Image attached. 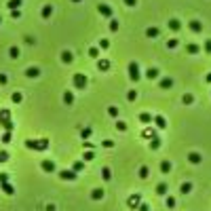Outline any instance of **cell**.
Returning a JSON list of instances; mask_svg holds the SVG:
<instances>
[{"label":"cell","mask_w":211,"mask_h":211,"mask_svg":"<svg viewBox=\"0 0 211 211\" xmlns=\"http://www.w3.org/2000/svg\"><path fill=\"white\" fill-rule=\"evenodd\" d=\"M140 120L144 123V125H150V123H152V114H148V112H141V114H140Z\"/></svg>","instance_id":"cell-16"},{"label":"cell","mask_w":211,"mask_h":211,"mask_svg":"<svg viewBox=\"0 0 211 211\" xmlns=\"http://www.w3.org/2000/svg\"><path fill=\"white\" fill-rule=\"evenodd\" d=\"M190 30H192L194 34H199V32H203V24H200L199 19H192V21H190Z\"/></svg>","instance_id":"cell-9"},{"label":"cell","mask_w":211,"mask_h":211,"mask_svg":"<svg viewBox=\"0 0 211 211\" xmlns=\"http://www.w3.org/2000/svg\"><path fill=\"white\" fill-rule=\"evenodd\" d=\"M25 74H28L30 78H36V76L40 74V70H38V68H28V70H25Z\"/></svg>","instance_id":"cell-26"},{"label":"cell","mask_w":211,"mask_h":211,"mask_svg":"<svg viewBox=\"0 0 211 211\" xmlns=\"http://www.w3.org/2000/svg\"><path fill=\"white\" fill-rule=\"evenodd\" d=\"M0 190H2L4 194H13V192H15V188H13L9 182H0Z\"/></svg>","instance_id":"cell-12"},{"label":"cell","mask_w":211,"mask_h":211,"mask_svg":"<svg viewBox=\"0 0 211 211\" xmlns=\"http://www.w3.org/2000/svg\"><path fill=\"white\" fill-rule=\"evenodd\" d=\"M190 190H192V184H190V182H186V184H182V194H188Z\"/></svg>","instance_id":"cell-34"},{"label":"cell","mask_w":211,"mask_h":211,"mask_svg":"<svg viewBox=\"0 0 211 211\" xmlns=\"http://www.w3.org/2000/svg\"><path fill=\"white\" fill-rule=\"evenodd\" d=\"M11 99H13V104H19L24 97H21V93H13V95H11Z\"/></svg>","instance_id":"cell-37"},{"label":"cell","mask_w":211,"mask_h":211,"mask_svg":"<svg viewBox=\"0 0 211 211\" xmlns=\"http://www.w3.org/2000/svg\"><path fill=\"white\" fill-rule=\"evenodd\" d=\"M6 80H9V78H6V74H0V84H4Z\"/></svg>","instance_id":"cell-54"},{"label":"cell","mask_w":211,"mask_h":211,"mask_svg":"<svg viewBox=\"0 0 211 211\" xmlns=\"http://www.w3.org/2000/svg\"><path fill=\"white\" fill-rule=\"evenodd\" d=\"M177 45H179V40H177V38H171V40L167 42V47H169V49H175Z\"/></svg>","instance_id":"cell-38"},{"label":"cell","mask_w":211,"mask_h":211,"mask_svg":"<svg viewBox=\"0 0 211 211\" xmlns=\"http://www.w3.org/2000/svg\"><path fill=\"white\" fill-rule=\"evenodd\" d=\"M91 199H93V200H99V199H104V190H101V188H95L93 192H91Z\"/></svg>","instance_id":"cell-15"},{"label":"cell","mask_w":211,"mask_h":211,"mask_svg":"<svg viewBox=\"0 0 211 211\" xmlns=\"http://www.w3.org/2000/svg\"><path fill=\"white\" fill-rule=\"evenodd\" d=\"M158 34H161L158 28H148V30H146V36H148V38H156Z\"/></svg>","instance_id":"cell-22"},{"label":"cell","mask_w":211,"mask_h":211,"mask_svg":"<svg viewBox=\"0 0 211 211\" xmlns=\"http://www.w3.org/2000/svg\"><path fill=\"white\" fill-rule=\"evenodd\" d=\"M116 129H118V131H127V123L118 120V123H116Z\"/></svg>","instance_id":"cell-44"},{"label":"cell","mask_w":211,"mask_h":211,"mask_svg":"<svg viewBox=\"0 0 211 211\" xmlns=\"http://www.w3.org/2000/svg\"><path fill=\"white\" fill-rule=\"evenodd\" d=\"M110 47V40H108V38H101V40H99V49H108Z\"/></svg>","instance_id":"cell-41"},{"label":"cell","mask_w":211,"mask_h":211,"mask_svg":"<svg viewBox=\"0 0 211 211\" xmlns=\"http://www.w3.org/2000/svg\"><path fill=\"white\" fill-rule=\"evenodd\" d=\"M59 177H61V179H70V182H74V179H76V171H68V169H63V171H59Z\"/></svg>","instance_id":"cell-7"},{"label":"cell","mask_w":211,"mask_h":211,"mask_svg":"<svg viewBox=\"0 0 211 211\" xmlns=\"http://www.w3.org/2000/svg\"><path fill=\"white\" fill-rule=\"evenodd\" d=\"M158 84H161V89H171V87H173V80H171V78H161Z\"/></svg>","instance_id":"cell-17"},{"label":"cell","mask_w":211,"mask_h":211,"mask_svg":"<svg viewBox=\"0 0 211 211\" xmlns=\"http://www.w3.org/2000/svg\"><path fill=\"white\" fill-rule=\"evenodd\" d=\"M165 205H167L169 209H173V207H175V199H173V196H167V200H165Z\"/></svg>","instance_id":"cell-35"},{"label":"cell","mask_w":211,"mask_h":211,"mask_svg":"<svg viewBox=\"0 0 211 211\" xmlns=\"http://www.w3.org/2000/svg\"><path fill=\"white\" fill-rule=\"evenodd\" d=\"M80 137H82V140H89V137H91V129H82L80 131Z\"/></svg>","instance_id":"cell-39"},{"label":"cell","mask_w":211,"mask_h":211,"mask_svg":"<svg viewBox=\"0 0 211 211\" xmlns=\"http://www.w3.org/2000/svg\"><path fill=\"white\" fill-rule=\"evenodd\" d=\"M188 161H190L192 165H199L200 161H203V156H200L199 152H190V154H188Z\"/></svg>","instance_id":"cell-13"},{"label":"cell","mask_w":211,"mask_h":211,"mask_svg":"<svg viewBox=\"0 0 211 211\" xmlns=\"http://www.w3.org/2000/svg\"><path fill=\"white\" fill-rule=\"evenodd\" d=\"M108 114H110L112 118H116L118 116V108L116 106H110V108H108Z\"/></svg>","instance_id":"cell-32"},{"label":"cell","mask_w":211,"mask_h":211,"mask_svg":"<svg viewBox=\"0 0 211 211\" xmlns=\"http://www.w3.org/2000/svg\"><path fill=\"white\" fill-rule=\"evenodd\" d=\"M2 141H4V144H9V141H11V131H4V135H2Z\"/></svg>","instance_id":"cell-45"},{"label":"cell","mask_w":211,"mask_h":211,"mask_svg":"<svg viewBox=\"0 0 211 211\" xmlns=\"http://www.w3.org/2000/svg\"><path fill=\"white\" fill-rule=\"evenodd\" d=\"M140 203H141V196L140 194H131L129 199H127V205H129V209H137V207H140Z\"/></svg>","instance_id":"cell-5"},{"label":"cell","mask_w":211,"mask_h":211,"mask_svg":"<svg viewBox=\"0 0 211 211\" xmlns=\"http://www.w3.org/2000/svg\"><path fill=\"white\" fill-rule=\"evenodd\" d=\"M72 53L70 51H63V53H61V61H63V63H72Z\"/></svg>","instance_id":"cell-23"},{"label":"cell","mask_w":211,"mask_h":211,"mask_svg":"<svg viewBox=\"0 0 211 211\" xmlns=\"http://www.w3.org/2000/svg\"><path fill=\"white\" fill-rule=\"evenodd\" d=\"M148 173H150V169H148L146 165H141V167H140V177H141V179H146V177H148Z\"/></svg>","instance_id":"cell-27"},{"label":"cell","mask_w":211,"mask_h":211,"mask_svg":"<svg viewBox=\"0 0 211 211\" xmlns=\"http://www.w3.org/2000/svg\"><path fill=\"white\" fill-rule=\"evenodd\" d=\"M40 167H42V171H47V173H55V163L49 161V158H45V161L40 163Z\"/></svg>","instance_id":"cell-6"},{"label":"cell","mask_w":211,"mask_h":211,"mask_svg":"<svg viewBox=\"0 0 211 211\" xmlns=\"http://www.w3.org/2000/svg\"><path fill=\"white\" fill-rule=\"evenodd\" d=\"M0 127H2L4 131H13V127H15L13 120H11V112H9L6 108L0 110Z\"/></svg>","instance_id":"cell-1"},{"label":"cell","mask_w":211,"mask_h":211,"mask_svg":"<svg viewBox=\"0 0 211 211\" xmlns=\"http://www.w3.org/2000/svg\"><path fill=\"white\" fill-rule=\"evenodd\" d=\"M0 182H9V173H0Z\"/></svg>","instance_id":"cell-52"},{"label":"cell","mask_w":211,"mask_h":211,"mask_svg":"<svg viewBox=\"0 0 211 211\" xmlns=\"http://www.w3.org/2000/svg\"><path fill=\"white\" fill-rule=\"evenodd\" d=\"M152 123L156 125V127H158V129H165V127H167V120H165V118L161 116V114H156V116L152 118Z\"/></svg>","instance_id":"cell-10"},{"label":"cell","mask_w":211,"mask_h":211,"mask_svg":"<svg viewBox=\"0 0 211 211\" xmlns=\"http://www.w3.org/2000/svg\"><path fill=\"white\" fill-rule=\"evenodd\" d=\"M6 6H9L11 11H17V9L21 6V0H9V2H6Z\"/></svg>","instance_id":"cell-20"},{"label":"cell","mask_w":211,"mask_h":211,"mask_svg":"<svg viewBox=\"0 0 211 211\" xmlns=\"http://www.w3.org/2000/svg\"><path fill=\"white\" fill-rule=\"evenodd\" d=\"M82 169H84V163H82V161H76V163H74V167H72V171H76V173H78V171H82Z\"/></svg>","instance_id":"cell-30"},{"label":"cell","mask_w":211,"mask_h":211,"mask_svg":"<svg viewBox=\"0 0 211 211\" xmlns=\"http://www.w3.org/2000/svg\"><path fill=\"white\" fill-rule=\"evenodd\" d=\"M72 2H80V0H72Z\"/></svg>","instance_id":"cell-56"},{"label":"cell","mask_w":211,"mask_h":211,"mask_svg":"<svg viewBox=\"0 0 211 211\" xmlns=\"http://www.w3.org/2000/svg\"><path fill=\"white\" fill-rule=\"evenodd\" d=\"M192 101H194V97H192L190 93H186V95H184V104H186V106H190Z\"/></svg>","instance_id":"cell-43"},{"label":"cell","mask_w":211,"mask_h":211,"mask_svg":"<svg viewBox=\"0 0 211 211\" xmlns=\"http://www.w3.org/2000/svg\"><path fill=\"white\" fill-rule=\"evenodd\" d=\"M51 13H53V6H51V4H45V6H42V19H49Z\"/></svg>","instance_id":"cell-18"},{"label":"cell","mask_w":211,"mask_h":211,"mask_svg":"<svg viewBox=\"0 0 211 211\" xmlns=\"http://www.w3.org/2000/svg\"><path fill=\"white\" fill-rule=\"evenodd\" d=\"M9 161V154L6 152H0V163H6Z\"/></svg>","instance_id":"cell-49"},{"label":"cell","mask_w":211,"mask_h":211,"mask_svg":"<svg viewBox=\"0 0 211 211\" xmlns=\"http://www.w3.org/2000/svg\"><path fill=\"white\" fill-rule=\"evenodd\" d=\"M101 175H104L106 182H110V179H112V171H110L108 167H104V169H101Z\"/></svg>","instance_id":"cell-28"},{"label":"cell","mask_w":211,"mask_h":211,"mask_svg":"<svg viewBox=\"0 0 211 211\" xmlns=\"http://www.w3.org/2000/svg\"><path fill=\"white\" fill-rule=\"evenodd\" d=\"M9 55L17 59V57H19V49H17V47H11V51H9Z\"/></svg>","instance_id":"cell-42"},{"label":"cell","mask_w":211,"mask_h":211,"mask_svg":"<svg viewBox=\"0 0 211 211\" xmlns=\"http://www.w3.org/2000/svg\"><path fill=\"white\" fill-rule=\"evenodd\" d=\"M104 146H106V148H112V146H114V141H112V140H106Z\"/></svg>","instance_id":"cell-53"},{"label":"cell","mask_w":211,"mask_h":211,"mask_svg":"<svg viewBox=\"0 0 211 211\" xmlns=\"http://www.w3.org/2000/svg\"><path fill=\"white\" fill-rule=\"evenodd\" d=\"M25 148L42 152V150H47V148H49V140H28V141H25Z\"/></svg>","instance_id":"cell-2"},{"label":"cell","mask_w":211,"mask_h":211,"mask_svg":"<svg viewBox=\"0 0 211 211\" xmlns=\"http://www.w3.org/2000/svg\"><path fill=\"white\" fill-rule=\"evenodd\" d=\"M144 137H156V131H154L152 127H148V129L144 131Z\"/></svg>","instance_id":"cell-33"},{"label":"cell","mask_w":211,"mask_h":211,"mask_svg":"<svg viewBox=\"0 0 211 211\" xmlns=\"http://www.w3.org/2000/svg\"><path fill=\"white\" fill-rule=\"evenodd\" d=\"M146 78H148V80L158 78V70H156V68H148V70H146Z\"/></svg>","instance_id":"cell-14"},{"label":"cell","mask_w":211,"mask_h":211,"mask_svg":"<svg viewBox=\"0 0 211 211\" xmlns=\"http://www.w3.org/2000/svg\"><path fill=\"white\" fill-rule=\"evenodd\" d=\"M110 30H112V32H116V30H118V21H116V19L110 21Z\"/></svg>","instance_id":"cell-46"},{"label":"cell","mask_w":211,"mask_h":211,"mask_svg":"<svg viewBox=\"0 0 211 211\" xmlns=\"http://www.w3.org/2000/svg\"><path fill=\"white\" fill-rule=\"evenodd\" d=\"M89 57H93V59H97V57H99V49H89Z\"/></svg>","instance_id":"cell-36"},{"label":"cell","mask_w":211,"mask_h":211,"mask_svg":"<svg viewBox=\"0 0 211 211\" xmlns=\"http://www.w3.org/2000/svg\"><path fill=\"white\" fill-rule=\"evenodd\" d=\"M125 4H127V6H135V4H137V0H125Z\"/></svg>","instance_id":"cell-51"},{"label":"cell","mask_w":211,"mask_h":211,"mask_svg":"<svg viewBox=\"0 0 211 211\" xmlns=\"http://www.w3.org/2000/svg\"><path fill=\"white\" fill-rule=\"evenodd\" d=\"M186 51L190 53V55H196V53L200 51V47L199 45H186Z\"/></svg>","instance_id":"cell-24"},{"label":"cell","mask_w":211,"mask_h":211,"mask_svg":"<svg viewBox=\"0 0 211 211\" xmlns=\"http://www.w3.org/2000/svg\"><path fill=\"white\" fill-rule=\"evenodd\" d=\"M72 82H74V89H84V87H87V76L80 74V72H76V74L72 76Z\"/></svg>","instance_id":"cell-3"},{"label":"cell","mask_w":211,"mask_h":211,"mask_svg":"<svg viewBox=\"0 0 211 211\" xmlns=\"http://www.w3.org/2000/svg\"><path fill=\"white\" fill-rule=\"evenodd\" d=\"M137 211H150V205H146V203H140Z\"/></svg>","instance_id":"cell-48"},{"label":"cell","mask_w":211,"mask_h":211,"mask_svg":"<svg viewBox=\"0 0 211 211\" xmlns=\"http://www.w3.org/2000/svg\"><path fill=\"white\" fill-rule=\"evenodd\" d=\"M135 97H137L135 91H129V93H127V99H129V101H135Z\"/></svg>","instance_id":"cell-47"},{"label":"cell","mask_w":211,"mask_h":211,"mask_svg":"<svg viewBox=\"0 0 211 211\" xmlns=\"http://www.w3.org/2000/svg\"><path fill=\"white\" fill-rule=\"evenodd\" d=\"M93 158H95L93 150H87V152H84V161H93Z\"/></svg>","instance_id":"cell-40"},{"label":"cell","mask_w":211,"mask_h":211,"mask_svg":"<svg viewBox=\"0 0 211 211\" xmlns=\"http://www.w3.org/2000/svg\"><path fill=\"white\" fill-rule=\"evenodd\" d=\"M0 24H2V17H0Z\"/></svg>","instance_id":"cell-57"},{"label":"cell","mask_w":211,"mask_h":211,"mask_svg":"<svg viewBox=\"0 0 211 211\" xmlns=\"http://www.w3.org/2000/svg\"><path fill=\"white\" fill-rule=\"evenodd\" d=\"M156 192H158V194H161V196H165V194H167V192H169V188H167V184H165V182H161V184H158V186H156Z\"/></svg>","instance_id":"cell-19"},{"label":"cell","mask_w":211,"mask_h":211,"mask_svg":"<svg viewBox=\"0 0 211 211\" xmlns=\"http://www.w3.org/2000/svg\"><path fill=\"white\" fill-rule=\"evenodd\" d=\"M97 11L101 13L104 17H112V6H110V4H99V6H97Z\"/></svg>","instance_id":"cell-8"},{"label":"cell","mask_w":211,"mask_h":211,"mask_svg":"<svg viewBox=\"0 0 211 211\" xmlns=\"http://www.w3.org/2000/svg\"><path fill=\"white\" fill-rule=\"evenodd\" d=\"M97 68H99V72H108L110 70V61L108 59H97Z\"/></svg>","instance_id":"cell-11"},{"label":"cell","mask_w":211,"mask_h":211,"mask_svg":"<svg viewBox=\"0 0 211 211\" xmlns=\"http://www.w3.org/2000/svg\"><path fill=\"white\" fill-rule=\"evenodd\" d=\"M150 148H152V150H158V148H161V137H158V135H156V137H152V141H150Z\"/></svg>","instance_id":"cell-25"},{"label":"cell","mask_w":211,"mask_h":211,"mask_svg":"<svg viewBox=\"0 0 211 211\" xmlns=\"http://www.w3.org/2000/svg\"><path fill=\"white\" fill-rule=\"evenodd\" d=\"M63 101L68 106H72L74 104V93H72V91H66V93H63Z\"/></svg>","instance_id":"cell-21"},{"label":"cell","mask_w":211,"mask_h":211,"mask_svg":"<svg viewBox=\"0 0 211 211\" xmlns=\"http://www.w3.org/2000/svg\"><path fill=\"white\" fill-rule=\"evenodd\" d=\"M129 78H131V80H140V78H141V72H140L137 61H131V63H129Z\"/></svg>","instance_id":"cell-4"},{"label":"cell","mask_w":211,"mask_h":211,"mask_svg":"<svg viewBox=\"0 0 211 211\" xmlns=\"http://www.w3.org/2000/svg\"><path fill=\"white\" fill-rule=\"evenodd\" d=\"M169 28H171L173 32H177V30H179L182 25H179V21H177V19H171V21H169Z\"/></svg>","instance_id":"cell-31"},{"label":"cell","mask_w":211,"mask_h":211,"mask_svg":"<svg viewBox=\"0 0 211 211\" xmlns=\"http://www.w3.org/2000/svg\"><path fill=\"white\" fill-rule=\"evenodd\" d=\"M161 171H163V173H169V171H171V163H169V161H163V163H161Z\"/></svg>","instance_id":"cell-29"},{"label":"cell","mask_w":211,"mask_h":211,"mask_svg":"<svg viewBox=\"0 0 211 211\" xmlns=\"http://www.w3.org/2000/svg\"><path fill=\"white\" fill-rule=\"evenodd\" d=\"M205 80H207V82L211 84V74H207V78H205Z\"/></svg>","instance_id":"cell-55"},{"label":"cell","mask_w":211,"mask_h":211,"mask_svg":"<svg viewBox=\"0 0 211 211\" xmlns=\"http://www.w3.org/2000/svg\"><path fill=\"white\" fill-rule=\"evenodd\" d=\"M205 51L211 55V40H207V42H205Z\"/></svg>","instance_id":"cell-50"}]
</instances>
